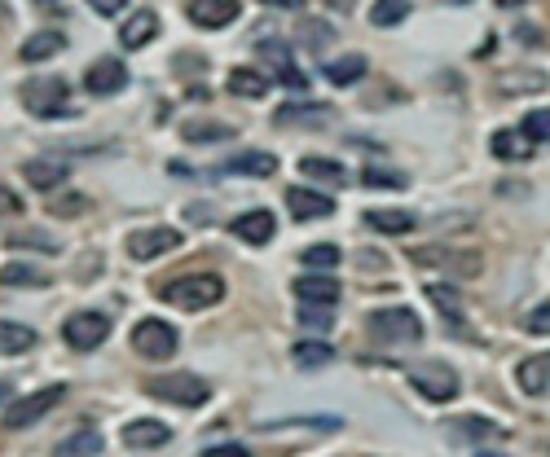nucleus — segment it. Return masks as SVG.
<instances>
[{"label":"nucleus","mask_w":550,"mask_h":457,"mask_svg":"<svg viewBox=\"0 0 550 457\" xmlns=\"http://www.w3.org/2000/svg\"><path fill=\"white\" fill-rule=\"evenodd\" d=\"M524 330H528V334H542V339H546V334H550V304H546V299H542V304H537L533 312H528Z\"/></svg>","instance_id":"nucleus-40"},{"label":"nucleus","mask_w":550,"mask_h":457,"mask_svg":"<svg viewBox=\"0 0 550 457\" xmlns=\"http://www.w3.org/2000/svg\"><path fill=\"white\" fill-rule=\"evenodd\" d=\"M515 378H520V387H524L528 396H546V383H550L546 352H542V356H528V361H520V370H515Z\"/></svg>","instance_id":"nucleus-20"},{"label":"nucleus","mask_w":550,"mask_h":457,"mask_svg":"<svg viewBox=\"0 0 550 457\" xmlns=\"http://www.w3.org/2000/svg\"><path fill=\"white\" fill-rule=\"evenodd\" d=\"M220 295H225V282H220L216 273H194V277H172L168 286H163V299H168L172 308H185V312H198V308H212L220 304Z\"/></svg>","instance_id":"nucleus-1"},{"label":"nucleus","mask_w":550,"mask_h":457,"mask_svg":"<svg viewBox=\"0 0 550 457\" xmlns=\"http://www.w3.org/2000/svg\"><path fill=\"white\" fill-rule=\"evenodd\" d=\"M229 137H234L229 124H185V141H194V146H216V141Z\"/></svg>","instance_id":"nucleus-31"},{"label":"nucleus","mask_w":550,"mask_h":457,"mask_svg":"<svg viewBox=\"0 0 550 457\" xmlns=\"http://www.w3.org/2000/svg\"><path fill=\"white\" fill-rule=\"evenodd\" d=\"M168 440H172V431L163 427V422H154V418H137V422H128L124 427L128 449H159V444H168Z\"/></svg>","instance_id":"nucleus-17"},{"label":"nucleus","mask_w":550,"mask_h":457,"mask_svg":"<svg viewBox=\"0 0 550 457\" xmlns=\"http://www.w3.org/2000/svg\"><path fill=\"white\" fill-rule=\"evenodd\" d=\"M146 392L159 396V400H168V405H181V409H198V405H207V400H212V387H207L203 378H194V374L154 378Z\"/></svg>","instance_id":"nucleus-4"},{"label":"nucleus","mask_w":550,"mask_h":457,"mask_svg":"<svg viewBox=\"0 0 550 457\" xmlns=\"http://www.w3.org/2000/svg\"><path fill=\"white\" fill-rule=\"evenodd\" d=\"M366 71H370L366 58H361V53H348V58H335V62H330L322 75H326V80L335 84V88H348V84H357Z\"/></svg>","instance_id":"nucleus-21"},{"label":"nucleus","mask_w":550,"mask_h":457,"mask_svg":"<svg viewBox=\"0 0 550 457\" xmlns=\"http://www.w3.org/2000/svg\"><path fill=\"white\" fill-rule=\"evenodd\" d=\"M520 40H524V44H537L542 36H537V27H520Z\"/></svg>","instance_id":"nucleus-46"},{"label":"nucleus","mask_w":550,"mask_h":457,"mask_svg":"<svg viewBox=\"0 0 550 457\" xmlns=\"http://www.w3.org/2000/svg\"><path fill=\"white\" fill-rule=\"evenodd\" d=\"M286 207H291L295 220H322L335 211V203H330L326 194H313V189H300V185L286 189Z\"/></svg>","instance_id":"nucleus-14"},{"label":"nucleus","mask_w":550,"mask_h":457,"mask_svg":"<svg viewBox=\"0 0 550 457\" xmlns=\"http://www.w3.org/2000/svg\"><path fill=\"white\" fill-rule=\"evenodd\" d=\"M458 436H471V440H484V436H498V427H493L489 418H458L454 422Z\"/></svg>","instance_id":"nucleus-38"},{"label":"nucleus","mask_w":550,"mask_h":457,"mask_svg":"<svg viewBox=\"0 0 550 457\" xmlns=\"http://www.w3.org/2000/svg\"><path fill=\"white\" fill-rule=\"evenodd\" d=\"M449 5H467V0H449Z\"/></svg>","instance_id":"nucleus-49"},{"label":"nucleus","mask_w":550,"mask_h":457,"mask_svg":"<svg viewBox=\"0 0 550 457\" xmlns=\"http://www.w3.org/2000/svg\"><path fill=\"white\" fill-rule=\"evenodd\" d=\"M410 387H418V392L427 400H436V405H445V400L458 396L462 383L445 361H418V365H410Z\"/></svg>","instance_id":"nucleus-5"},{"label":"nucleus","mask_w":550,"mask_h":457,"mask_svg":"<svg viewBox=\"0 0 550 457\" xmlns=\"http://www.w3.org/2000/svg\"><path fill=\"white\" fill-rule=\"evenodd\" d=\"M300 264H304V269H335V264H339V247H335V242H313V247H304Z\"/></svg>","instance_id":"nucleus-32"},{"label":"nucleus","mask_w":550,"mask_h":457,"mask_svg":"<svg viewBox=\"0 0 550 457\" xmlns=\"http://www.w3.org/2000/svg\"><path fill=\"white\" fill-rule=\"evenodd\" d=\"M326 115H330V110H326V106H313V102L282 106V110H278V124H322Z\"/></svg>","instance_id":"nucleus-34"},{"label":"nucleus","mask_w":550,"mask_h":457,"mask_svg":"<svg viewBox=\"0 0 550 457\" xmlns=\"http://www.w3.org/2000/svg\"><path fill=\"white\" fill-rule=\"evenodd\" d=\"M366 330L374 334L379 343H418L423 339V326L410 308H379L366 317Z\"/></svg>","instance_id":"nucleus-3"},{"label":"nucleus","mask_w":550,"mask_h":457,"mask_svg":"<svg viewBox=\"0 0 550 457\" xmlns=\"http://www.w3.org/2000/svg\"><path fill=\"white\" fill-rule=\"evenodd\" d=\"M326 36H330V31L322 27V22H304V44H313V49H317Z\"/></svg>","instance_id":"nucleus-42"},{"label":"nucleus","mask_w":550,"mask_h":457,"mask_svg":"<svg viewBox=\"0 0 550 457\" xmlns=\"http://www.w3.org/2000/svg\"><path fill=\"white\" fill-rule=\"evenodd\" d=\"M0 282L5 286H44L49 277H44L40 269H31V264H9V269L0 273Z\"/></svg>","instance_id":"nucleus-36"},{"label":"nucleus","mask_w":550,"mask_h":457,"mask_svg":"<svg viewBox=\"0 0 550 457\" xmlns=\"http://www.w3.org/2000/svg\"><path fill=\"white\" fill-rule=\"evenodd\" d=\"M185 14H190L194 27L216 31V27H229V22L242 14V5H238V0H190V5H185Z\"/></svg>","instance_id":"nucleus-10"},{"label":"nucleus","mask_w":550,"mask_h":457,"mask_svg":"<svg viewBox=\"0 0 550 457\" xmlns=\"http://www.w3.org/2000/svg\"><path fill=\"white\" fill-rule=\"evenodd\" d=\"M22 106L36 119L71 115V106H66V80H58V75H36V80H27L22 84Z\"/></svg>","instance_id":"nucleus-2"},{"label":"nucleus","mask_w":550,"mask_h":457,"mask_svg":"<svg viewBox=\"0 0 550 457\" xmlns=\"http://www.w3.org/2000/svg\"><path fill=\"white\" fill-rule=\"evenodd\" d=\"M132 348L141 356H150V361H168L176 352V330L168 321H141V326L132 330Z\"/></svg>","instance_id":"nucleus-8"},{"label":"nucleus","mask_w":550,"mask_h":457,"mask_svg":"<svg viewBox=\"0 0 550 457\" xmlns=\"http://www.w3.org/2000/svg\"><path fill=\"white\" fill-rule=\"evenodd\" d=\"M291 352H295V365H304V370H317V365H330V361H335V348H330V343H322V339H300Z\"/></svg>","instance_id":"nucleus-27"},{"label":"nucleus","mask_w":550,"mask_h":457,"mask_svg":"<svg viewBox=\"0 0 550 457\" xmlns=\"http://www.w3.org/2000/svg\"><path fill=\"white\" fill-rule=\"evenodd\" d=\"M273 172H278V159H273V154H260V150L234 154V159L220 163V176H273Z\"/></svg>","instance_id":"nucleus-16"},{"label":"nucleus","mask_w":550,"mask_h":457,"mask_svg":"<svg viewBox=\"0 0 550 457\" xmlns=\"http://www.w3.org/2000/svg\"><path fill=\"white\" fill-rule=\"evenodd\" d=\"M256 53L264 62L273 66L278 75H286V71H295V53H291V44H286L282 36H269V40H256Z\"/></svg>","instance_id":"nucleus-24"},{"label":"nucleus","mask_w":550,"mask_h":457,"mask_svg":"<svg viewBox=\"0 0 550 457\" xmlns=\"http://www.w3.org/2000/svg\"><path fill=\"white\" fill-rule=\"evenodd\" d=\"M88 5H93L102 18H115V14H124L128 9V0H88Z\"/></svg>","instance_id":"nucleus-41"},{"label":"nucleus","mask_w":550,"mask_h":457,"mask_svg":"<svg viewBox=\"0 0 550 457\" xmlns=\"http://www.w3.org/2000/svg\"><path fill=\"white\" fill-rule=\"evenodd\" d=\"M5 396H9V387H5V383H0V400H5Z\"/></svg>","instance_id":"nucleus-48"},{"label":"nucleus","mask_w":550,"mask_h":457,"mask_svg":"<svg viewBox=\"0 0 550 457\" xmlns=\"http://www.w3.org/2000/svg\"><path fill=\"white\" fill-rule=\"evenodd\" d=\"M498 5H502V9H506V5H524V0H498Z\"/></svg>","instance_id":"nucleus-47"},{"label":"nucleus","mask_w":550,"mask_h":457,"mask_svg":"<svg viewBox=\"0 0 550 457\" xmlns=\"http://www.w3.org/2000/svg\"><path fill=\"white\" fill-rule=\"evenodd\" d=\"M97 453H102V431L97 427H80L53 449V457H97Z\"/></svg>","instance_id":"nucleus-19"},{"label":"nucleus","mask_w":550,"mask_h":457,"mask_svg":"<svg viewBox=\"0 0 550 457\" xmlns=\"http://www.w3.org/2000/svg\"><path fill=\"white\" fill-rule=\"evenodd\" d=\"M154 36H159V18H154V9H137V14L119 27V44H124V49H146Z\"/></svg>","instance_id":"nucleus-15"},{"label":"nucleus","mask_w":550,"mask_h":457,"mask_svg":"<svg viewBox=\"0 0 550 457\" xmlns=\"http://www.w3.org/2000/svg\"><path fill=\"white\" fill-rule=\"evenodd\" d=\"M172 247H181V233L159 225V229H141L128 238V255L132 260H154V255H168Z\"/></svg>","instance_id":"nucleus-9"},{"label":"nucleus","mask_w":550,"mask_h":457,"mask_svg":"<svg viewBox=\"0 0 550 457\" xmlns=\"http://www.w3.org/2000/svg\"><path fill=\"white\" fill-rule=\"evenodd\" d=\"M229 229H234L242 242H251V247H264V242H269L273 233H278V220H273L269 211L260 207V211H242V216H238Z\"/></svg>","instance_id":"nucleus-13"},{"label":"nucleus","mask_w":550,"mask_h":457,"mask_svg":"<svg viewBox=\"0 0 550 457\" xmlns=\"http://www.w3.org/2000/svg\"><path fill=\"white\" fill-rule=\"evenodd\" d=\"M361 181L370 189H405V176L401 172H388V167H366L361 172Z\"/></svg>","instance_id":"nucleus-37"},{"label":"nucleus","mask_w":550,"mask_h":457,"mask_svg":"<svg viewBox=\"0 0 550 457\" xmlns=\"http://www.w3.org/2000/svg\"><path fill=\"white\" fill-rule=\"evenodd\" d=\"M476 457H498V453H476Z\"/></svg>","instance_id":"nucleus-50"},{"label":"nucleus","mask_w":550,"mask_h":457,"mask_svg":"<svg viewBox=\"0 0 550 457\" xmlns=\"http://www.w3.org/2000/svg\"><path fill=\"white\" fill-rule=\"evenodd\" d=\"M22 176H27V185L31 189H58L62 181H66V163H58V159H31L27 167H22Z\"/></svg>","instance_id":"nucleus-18"},{"label":"nucleus","mask_w":550,"mask_h":457,"mask_svg":"<svg viewBox=\"0 0 550 457\" xmlns=\"http://www.w3.org/2000/svg\"><path fill=\"white\" fill-rule=\"evenodd\" d=\"M62 49H66V40L58 36V31H40V36H31L27 44H22V62H44V58H58Z\"/></svg>","instance_id":"nucleus-26"},{"label":"nucleus","mask_w":550,"mask_h":457,"mask_svg":"<svg viewBox=\"0 0 550 457\" xmlns=\"http://www.w3.org/2000/svg\"><path fill=\"white\" fill-rule=\"evenodd\" d=\"M260 5H269V9H300L304 0H260Z\"/></svg>","instance_id":"nucleus-45"},{"label":"nucleus","mask_w":550,"mask_h":457,"mask_svg":"<svg viewBox=\"0 0 550 457\" xmlns=\"http://www.w3.org/2000/svg\"><path fill=\"white\" fill-rule=\"evenodd\" d=\"M5 211H22V198L14 189H0V216H5Z\"/></svg>","instance_id":"nucleus-43"},{"label":"nucleus","mask_w":550,"mask_h":457,"mask_svg":"<svg viewBox=\"0 0 550 457\" xmlns=\"http://www.w3.org/2000/svg\"><path fill=\"white\" fill-rule=\"evenodd\" d=\"M427 299H432V304L445 312V321H462V299H458V291L454 286H445V282H436V286H427Z\"/></svg>","instance_id":"nucleus-29"},{"label":"nucleus","mask_w":550,"mask_h":457,"mask_svg":"<svg viewBox=\"0 0 550 457\" xmlns=\"http://www.w3.org/2000/svg\"><path fill=\"white\" fill-rule=\"evenodd\" d=\"M493 154H498V159H506V163H524V159H533L537 150L528 146L520 132H498V137H493Z\"/></svg>","instance_id":"nucleus-28"},{"label":"nucleus","mask_w":550,"mask_h":457,"mask_svg":"<svg viewBox=\"0 0 550 457\" xmlns=\"http://www.w3.org/2000/svg\"><path fill=\"white\" fill-rule=\"evenodd\" d=\"M295 299L300 304H313V308H335L339 304V282L330 273H308L295 282Z\"/></svg>","instance_id":"nucleus-12"},{"label":"nucleus","mask_w":550,"mask_h":457,"mask_svg":"<svg viewBox=\"0 0 550 457\" xmlns=\"http://www.w3.org/2000/svg\"><path fill=\"white\" fill-rule=\"evenodd\" d=\"M229 93L234 97H260L269 93V75H260V71H251V66H238V71H229Z\"/></svg>","instance_id":"nucleus-23"},{"label":"nucleus","mask_w":550,"mask_h":457,"mask_svg":"<svg viewBox=\"0 0 550 457\" xmlns=\"http://www.w3.org/2000/svg\"><path fill=\"white\" fill-rule=\"evenodd\" d=\"M405 18H410V0H374V9H370L374 27H396Z\"/></svg>","instance_id":"nucleus-30"},{"label":"nucleus","mask_w":550,"mask_h":457,"mask_svg":"<svg viewBox=\"0 0 550 457\" xmlns=\"http://www.w3.org/2000/svg\"><path fill=\"white\" fill-rule=\"evenodd\" d=\"M124 84H128V66L119 58H102V62H93L84 71V88H88V93H97V97L119 93Z\"/></svg>","instance_id":"nucleus-11"},{"label":"nucleus","mask_w":550,"mask_h":457,"mask_svg":"<svg viewBox=\"0 0 550 457\" xmlns=\"http://www.w3.org/2000/svg\"><path fill=\"white\" fill-rule=\"evenodd\" d=\"M366 225L370 229H379V233H410L418 220H414V211H392V207H374L366 211Z\"/></svg>","instance_id":"nucleus-22"},{"label":"nucleus","mask_w":550,"mask_h":457,"mask_svg":"<svg viewBox=\"0 0 550 457\" xmlns=\"http://www.w3.org/2000/svg\"><path fill=\"white\" fill-rule=\"evenodd\" d=\"M106 334H110V317H102V312H80V317H66V326H62V339L71 343L75 352L102 348Z\"/></svg>","instance_id":"nucleus-7"},{"label":"nucleus","mask_w":550,"mask_h":457,"mask_svg":"<svg viewBox=\"0 0 550 457\" xmlns=\"http://www.w3.org/2000/svg\"><path fill=\"white\" fill-rule=\"evenodd\" d=\"M36 348V330L14 326V321H0V356H18Z\"/></svg>","instance_id":"nucleus-25"},{"label":"nucleus","mask_w":550,"mask_h":457,"mask_svg":"<svg viewBox=\"0 0 550 457\" xmlns=\"http://www.w3.org/2000/svg\"><path fill=\"white\" fill-rule=\"evenodd\" d=\"M300 172L317 176V181H330V185H344V163H335V159H304Z\"/></svg>","instance_id":"nucleus-35"},{"label":"nucleus","mask_w":550,"mask_h":457,"mask_svg":"<svg viewBox=\"0 0 550 457\" xmlns=\"http://www.w3.org/2000/svg\"><path fill=\"white\" fill-rule=\"evenodd\" d=\"M300 321H304L308 330H330V326H335L330 308H313V304H304V308H300Z\"/></svg>","instance_id":"nucleus-39"},{"label":"nucleus","mask_w":550,"mask_h":457,"mask_svg":"<svg viewBox=\"0 0 550 457\" xmlns=\"http://www.w3.org/2000/svg\"><path fill=\"white\" fill-rule=\"evenodd\" d=\"M520 137H524L533 150H537V146H546V137H550V115H546V106H542V110H528Z\"/></svg>","instance_id":"nucleus-33"},{"label":"nucleus","mask_w":550,"mask_h":457,"mask_svg":"<svg viewBox=\"0 0 550 457\" xmlns=\"http://www.w3.org/2000/svg\"><path fill=\"white\" fill-rule=\"evenodd\" d=\"M203 457H247V449L242 444H225V449H207Z\"/></svg>","instance_id":"nucleus-44"},{"label":"nucleus","mask_w":550,"mask_h":457,"mask_svg":"<svg viewBox=\"0 0 550 457\" xmlns=\"http://www.w3.org/2000/svg\"><path fill=\"white\" fill-rule=\"evenodd\" d=\"M66 396V387H40L36 396H22V400H14L9 405V414H5V427L9 431H22V427H36V422L49 414L53 405Z\"/></svg>","instance_id":"nucleus-6"}]
</instances>
